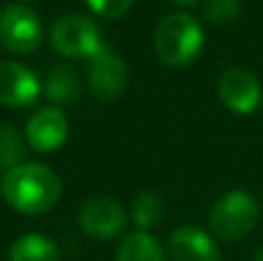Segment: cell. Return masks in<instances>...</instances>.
<instances>
[{
    "label": "cell",
    "instance_id": "8992f818",
    "mask_svg": "<svg viewBox=\"0 0 263 261\" xmlns=\"http://www.w3.org/2000/svg\"><path fill=\"white\" fill-rule=\"evenodd\" d=\"M88 86L90 92L102 102H114L127 88V65L116 51L102 46L90 58L88 67Z\"/></svg>",
    "mask_w": 263,
    "mask_h": 261
},
{
    "label": "cell",
    "instance_id": "9a60e30c",
    "mask_svg": "<svg viewBox=\"0 0 263 261\" xmlns=\"http://www.w3.org/2000/svg\"><path fill=\"white\" fill-rule=\"evenodd\" d=\"M164 217V203L159 194L155 192H141L132 203V220L139 227V231H150L157 227Z\"/></svg>",
    "mask_w": 263,
    "mask_h": 261
},
{
    "label": "cell",
    "instance_id": "e0dca14e",
    "mask_svg": "<svg viewBox=\"0 0 263 261\" xmlns=\"http://www.w3.org/2000/svg\"><path fill=\"white\" fill-rule=\"evenodd\" d=\"M242 14L240 0H208L203 7V16L213 26H231Z\"/></svg>",
    "mask_w": 263,
    "mask_h": 261
},
{
    "label": "cell",
    "instance_id": "3957f363",
    "mask_svg": "<svg viewBox=\"0 0 263 261\" xmlns=\"http://www.w3.org/2000/svg\"><path fill=\"white\" fill-rule=\"evenodd\" d=\"M259 201L252 197L250 192L242 190H233L227 192L210 211V229L217 238L222 240H240L254 229L256 220H259Z\"/></svg>",
    "mask_w": 263,
    "mask_h": 261
},
{
    "label": "cell",
    "instance_id": "44dd1931",
    "mask_svg": "<svg viewBox=\"0 0 263 261\" xmlns=\"http://www.w3.org/2000/svg\"><path fill=\"white\" fill-rule=\"evenodd\" d=\"M23 3H30V0H23Z\"/></svg>",
    "mask_w": 263,
    "mask_h": 261
},
{
    "label": "cell",
    "instance_id": "ac0fdd59",
    "mask_svg": "<svg viewBox=\"0 0 263 261\" xmlns=\"http://www.w3.org/2000/svg\"><path fill=\"white\" fill-rule=\"evenodd\" d=\"M88 7L104 18H118L134 5V0H86Z\"/></svg>",
    "mask_w": 263,
    "mask_h": 261
},
{
    "label": "cell",
    "instance_id": "d6986e66",
    "mask_svg": "<svg viewBox=\"0 0 263 261\" xmlns=\"http://www.w3.org/2000/svg\"><path fill=\"white\" fill-rule=\"evenodd\" d=\"M173 5H180V7H192V5H196L199 0H171Z\"/></svg>",
    "mask_w": 263,
    "mask_h": 261
},
{
    "label": "cell",
    "instance_id": "2e32d148",
    "mask_svg": "<svg viewBox=\"0 0 263 261\" xmlns=\"http://www.w3.org/2000/svg\"><path fill=\"white\" fill-rule=\"evenodd\" d=\"M26 157V141L14 127L5 125L0 127V169L9 171L14 166L23 164Z\"/></svg>",
    "mask_w": 263,
    "mask_h": 261
},
{
    "label": "cell",
    "instance_id": "5b68a950",
    "mask_svg": "<svg viewBox=\"0 0 263 261\" xmlns=\"http://www.w3.org/2000/svg\"><path fill=\"white\" fill-rule=\"evenodd\" d=\"M51 44L60 55L67 58H92L104 46L97 23L83 14L60 16L51 28Z\"/></svg>",
    "mask_w": 263,
    "mask_h": 261
},
{
    "label": "cell",
    "instance_id": "9c48e42d",
    "mask_svg": "<svg viewBox=\"0 0 263 261\" xmlns=\"http://www.w3.org/2000/svg\"><path fill=\"white\" fill-rule=\"evenodd\" d=\"M42 83L32 69L21 63H0V104L5 106H30L40 97Z\"/></svg>",
    "mask_w": 263,
    "mask_h": 261
},
{
    "label": "cell",
    "instance_id": "8fae6325",
    "mask_svg": "<svg viewBox=\"0 0 263 261\" xmlns=\"http://www.w3.org/2000/svg\"><path fill=\"white\" fill-rule=\"evenodd\" d=\"M171 261H219V248L205 231L196 227H178L168 236Z\"/></svg>",
    "mask_w": 263,
    "mask_h": 261
},
{
    "label": "cell",
    "instance_id": "7a4b0ae2",
    "mask_svg": "<svg viewBox=\"0 0 263 261\" xmlns=\"http://www.w3.org/2000/svg\"><path fill=\"white\" fill-rule=\"evenodd\" d=\"M203 49V28L185 12L168 14L155 30V53L168 67H187Z\"/></svg>",
    "mask_w": 263,
    "mask_h": 261
},
{
    "label": "cell",
    "instance_id": "5bb4252c",
    "mask_svg": "<svg viewBox=\"0 0 263 261\" xmlns=\"http://www.w3.org/2000/svg\"><path fill=\"white\" fill-rule=\"evenodd\" d=\"M9 261H58V248L44 234H26L12 245Z\"/></svg>",
    "mask_w": 263,
    "mask_h": 261
},
{
    "label": "cell",
    "instance_id": "ba28073f",
    "mask_svg": "<svg viewBox=\"0 0 263 261\" xmlns=\"http://www.w3.org/2000/svg\"><path fill=\"white\" fill-rule=\"evenodd\" d=\"M219 97L233 114H254L263 102L261 83L247 67H229L219 79Z\"/></svg>",
    "mask_w": 263,
    "mask_h": 261
},
{
    "label": "cell",
    "instance_id": "6da1fadb",
    "mask_svg": "<svg viewBox=\"0 0 263 261\" xmlns=\"http://www.w3.org/2000/svg\"><path fill=\"white\" fill-rule=\"evenodd\" d=\"M3 199L23 215H42L55 208L63 185L53 169L44 164H18L5 171L0 180Z\"/></svg>",
    "mask_w": 263,
    "mask_h": 261
},
{
    "label": "cell",
    "instance_id": "7c38bea8",
    "mask_svg": "<svg viewBox=\"0 0 263 261\" xmlns=\"http://www.w3.org/2000/svg\"><path fill=\"white\" fill-rule=\"evenodd\" d=\"M116 261H166V254L155 236L148 231H134L120 240Z\"/></svg>",
    "mask_w": 263,
    "mask_h": 261
},
{
    "label": "cell",
    "instance_id": "4fadbf2b",
    "mask_svg": "<svg viewBox=\"0 0 263 261\" xmlns=\"http://www.w3.org/2000/svg\"><path fill=\"white\" fill-rule=\"evenodd\" d=\"M79 79L65 65H55L46 72L44 79V95L46 100L55 102V104H69L79 97Z\"/></svg>",
    "mask_w": 263,
    "mask_h": 261
},
{
    "label": "cell",
    "instance_id": "277c9868",
    "mask_svg": "<svg viewBox=\"0 0 263 261\" xmlns=\"http://www.w3.org/2000/svg\"><path fill=\"white\" fill-rule=\"evenodd\" d=\"M44 40V26L35 9L28 5H7L0 12V44L18 55L40 49Z\"/></svg>",
    "mask_w": 263,
    "mask_h": 261
},
{
    "label": "cell",
    "instance_id": "52a82bcc",
    "mask_svg": "<svg viewBox=\"0 0 263 261\" xmlns=\"http://www.w3.org/2000/svg\"><path fill=\"white\" fill-rule=\"evenodd\" d=\"M125 225H127L125 208L111 197L88 199L79 211V227L83 229V234L97 240H111L120 236Z\"/></svg>",
    "mask_w": 263,
    "mask_h": 261
},
{
    "label": "cell",
    "instance_id": "30bf717a",
    "mask_svg": "<svg viewBox=\"0 0 263 261\" xmlns=\"http://www.w3.org/2000/svg\"><path fill=\"white\" fill-rule=\"evenodd\" d=\"M69 123L67 116L55 106L40 109L26 125V141L40 153H53L67 141Z\"/></svg>",
    "mask_w": 263,
    "mask_h": 261
},
{
    "label": "cell",
    "instance_id": "7402d4cb",
    "mask_svg": "<svg viewBox=\"0 0 263 261\" xmlns=\"http://www.w3.org/2000/svg\"><path fill=\"white\" fill-rule=\"evenodd\" d=\"M261 104H263V102H261Z\"/></svg>",
    "mask_w": 263,
    "mask_h": 261
},
{
    "label": "cell",
    "instance_id": "ffe728a7",
    "mask_svg": "<svg viewBox=\"0 0 263 261\" xmlns=\"http://www.w3.org/2000/svg\"><path fill=\"white\" fill-rule=\"evenodd\" d=\"M256 261H263V248H259V252H256Z\"/></svg>",
    "mask_w": 263,
    "mask_h": 261
}]
</instances>
